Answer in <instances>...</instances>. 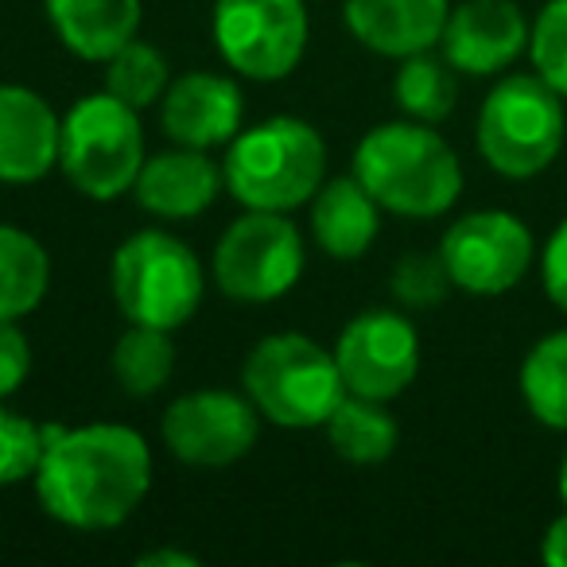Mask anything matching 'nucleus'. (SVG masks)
<instances>
[{"label":"nucleus","instance_id":"nucleus-4","mask_svg":"<svg viewBox=\"0 0 567 567\" xmlns=\"http://www.w3.org/2000/svg\"><path fill=\"white\" fill-rule=\"evenodd\" d=\"M245 393L260 416L280 427H323L347 396L331 350L303 334H268L245 358Z\"/></svg>","mask_w":567,"mask_h":567},{"label":"nucleus","instance_id":"nucleus-11","mask_svg":"<svg viewBox=\"0 0 567 567\" xmlns=\"http://www.w3.org/2000/svg\"><path fill=\"white\" fill-rule=\"evenodd\" d=\"M334 362L347 381V393L393 401L416 381L420 334L396 311H362L339 334Z\"/></svg>","mask_w":567,"mask_h":567},{"label":"nucleus","instance_id":"nucleus-20","mask_svg":"<svg viewBox=\"0 0 567 567\" xmlns=\"http://www.w3.org/2000/svg\"><path fill=\"white\" fill-rule=\"evenodd\" d=\"M327 443L334 447V455H342L347 463L370 466L393 455L401 427L385 412V401H370V396L347 393L339 401V409L327 416Z\"/></svg>","mask_w":567,"mask_h":567},{"label":"nucleus","instance_id":"nucleus-24","mask_svg":"<svg viewBox=\"0 0 567 567\" xmlns=\"http://www.w3.org/2000/svg\"><path fill=\"white\" fill-rule=\"evenodd\" d=\"M396 105L409 113L412 121H424V125H440L443 117H451L458 97V79L455 66L447 59H435L427 51L409 55L393 82Z\"/></svg>","mask_w":567,"mask_h":567},{"label":"nucleus","instance_id":"nucleus-5","mask_svg":"<svg viewBox=\"0 0 567 567\" xmlns=\"http://www.w3.org/2000/svg\"><path fill=\"white\" fill-rule=\"evenodd\" d=\"M110 288L128 323L175 331L203 303V265L179 237L141 229L113 252Z\"/></svg>","mask_w":567,"mask_h":567},{"label":"nucleus","instance_id":"nucleus-31","mask_svg":"<svg viewBox=\"0 0 567 567\" xmlns=\"http://www.w3.org/2000/svg\"><path fill=\"white\" fill-rule=\"evenodd\" d=\"M540 556H544V564H551V567H567V513L551 520Z\"/></svg>","mask_w":567,"mask_h":567},{"label":"nucleus","instance_id":"nucleus-9","mask_svg":"<svg viewBox=\"0 0 567 567\" xmlns=\"http://www.w3.org/2000/svg\"><path fill=\"white\" fill-rule=\"evenodd\" d=\"M214 40L245 79H288L308 51V9L303 0H218Z\"/></svg>","mask_w":567,"mask_h":567},{"label":"nucleus","instance_id":"nucleus-29","mask_svg":"<svg viewBox=\"0 0 567 567\" xmlns=\"http://www.w3.org/2000/svg\"><path fill=\"white\" fill-rule=\"evenodd\" d=\"M32 370V342L17 319H0V396H12Z\"/></svg>","mask_w":567,"mask_h":567},{"label":"nucleus","instance_id":"nucleus-18","mask_svg":"<svg viewBox=\"0 0 567 567\" xmlns=\"http://www.w3.org/2000/svg\"><path fill=\"white\" fill-rule=\"evenodd\" d=\"M59 40L90 63H110L141 28V0H48Z\"/></svg>","mask_w":567,"mask_h":567},{"label":"nucleus","instance_id":"nucleus-8","mask_svg":"<svg viewBox=\"0 0 567 567\" xmlns=\"http://www.w3.org/2000/svg\"><path fill=\"white\" fill-rule=\"evenodd\" d=\"M303 276V237L280 210H249L221 234L214 280L229 300L272 303Z\"/></svg>","mask_w":567,"mask_h":567},{"label":"nucleus","instance_id":"nucleus-26","mask_svg":"<svg viewBox=\"0 0 567 567\" xmlns=\"http://www.w3.org/2000/svg\"><path fill=\"white\" fill-rule=\"evenodd\" d=\"M393 296L404 308H435V303L447 300V292L455 288L447 265H443L440 252H409L393 265Z\"/></svg>","mask_w":567,"mask_h":567},{"label":"nucleus","instance_id":"nucleus-7","mask_svg":"<svg viewBox=\"0 0 567 567\" xmlns=\"http://www.w3.org/2000/svg\"><path fill=\"white\" fill-rule=\"evenodd\" d=\"M59 164L66 179L97 203L133 190L144 167V128L136 110L113 97L110 90L74 102L63 117Z\"/></svg>","mask_w":567,"mask_h":567},{"label":"nucleus","instance_id":"nucleus-32","mask_svg":"<svg viewBox=\"0 0 567 567\" xmlns=\"http://www.w3.org/2000/svg\"><path fill=\"white\" fill-rule=\"evenodd\" d=\"M141 564H144V567H159V564L195 567V564H198V556H190V551H179V548H164V551H144Z\"/></svg>","mask_w":567,"mask_h":567},{"label":"nucleus","instance_id":"nucleus-10","mask_svg":"<svg viewBox=\"0 0 567 567\" xmlns=\"http://www.w3.org/2000/svg\"><path fill=\"white\" fill-rule=\"evenodd\" d=\"M440 257L455 288L471 296H502L517 288L533 265V234L505 210H478L443 234Z\"/></svg>","mask_w":567,"mask_h":567},{"label":"nucleus","instance_id":"nucleus-15","mask_svg":"<svg viewBox=\"0 0 567 567\" xmlns=\"http://www.w3.org/2000/svg\"><path fill=\"white\" fill-rule=\"evenodd\" d=\"M63 121L28 86H0V183H35L59 164Z\"/></svg>","mask_w":567,"mask_h":567},{"label":"nucleus","instance_id":"nucleus-1","mask_svg":"<svg viewBox=\"0 0 567 567\" xmlns=\"http://www.w3.org/2000/svg\"><path fill=\"white\" fill-rule=\"evenodd\" d=\"M152 486V455L141 432L125 424H43L35 471L40 505L71 528H117Z\"/></svg>","mask_w":567,"mask_h":567},{"label":"nucleus","instance_id":"nucleus-23","mask_svg":"<svg viewBox=\"0 0 567 567\" xmlns=\"http://www.w3.org/2000/svg\"><path fill=\"white\" fill-rule=\"evenodd\" d=\"M113 378L125 393L133 396H152L172 381L175 373V347L172 331H159V327H141L133 323L113 347Z\"/></svg>","mask_w":567,"mask_h":567},{"label":"nucleus","instance_id":"nucleus-21","mask_svg":"<svg viewBox=\"0 0 567 567\" xmlns=\"http://www.w3.org/2000/svg\"><path fill=\"white\" fill-rule=\"evenodd\" d=\"M51 284L48 249L17 226H0V319H20L40 308Z\"/></svg>","mask_w":567,"mask_h":567},{"label":"nucleus","instance_id":"nucleus-19","mask_svg":"<svg viewBox=\"0 0 567 567\" xmlns=\"http://www.w3.org/2000/svg\"><path fill=\"white\" fill-rule=\"evenodd\" d=\"M378 203L362 183L331 179L311 198V234L319 249L339 260H358L373 241H378Z\"/></svg>","mask_w":567,"mask_h":567},{"label":"nucleus","instance_id":"nucleus-12","mask_svg":"<svg viewBox=\"0 0 567 567\" xmlns=\"http://www.w3.org/2000/svg\"><path fill=\"white\" fill-rule=\"evenodd\" d=\"M164 443L190 466H229L257 443V404L221 389L187 393L164 412Z\"/></svg>","mask_w":567,"mask_h":567},{"label":"nucleus","instance_id":"nucleus-28","mask_svg":"<svg viewBox=\"0 0 567 567\" xmlns=\"http://www.w3.org/2000/svg\"><path fill=\"white\" fill-rule=\"evenodd\" d=\"M43 458V424L0 409V486L35 478Z\"/></svg>","mask_w":567,"mask_h":567},{"label":"nucleus","instance_id":"nucleus-33","mask_svg":"<svg viewBox=\"0 0 567 567\" xmlns=\"http://www.w3.org/2000/svg\"><path fill=\"white\" fill-rule=\"evenodd\" d=\"M559 497H564V509H567V451H564V458H559Z\"/></svg>","mask_w":567,"mask_h":567},{"label":"nucleus","instance_id":"nucleus-25","mask_svg":"<svg viewBox=\"0 0 567 567\" xmlns=\"http://www.w3.org/2000/svg\"><path fill=\"white\" fill-rule=\"evenodd\" d=\"M105 90L113 97H121L125 105H133L136 113L148 110L152 102L167 94V63L152 43L128 40L117 55L110 59L105 71Z\"/></svg>","mask_w":567,"mask_h":567},{"label":"nucleus","instance_id":"nucleus-30","mask_svg":"<svg viewBox=\"0 0 567 567\" xmlns=\"http://www.w3.org/2000/svg\"><path fill=\"white\" fill-rule=\"evenodd\" d=\"M540 268H544V292H548V300L567 316V218L559 221L556 234L544 245Z\"/></svg>","mask_w":567,"mask_h":567},{"label":"nucleus","instance_id":"nucleus-13","mask_svg":"<svg viewBox=\"0 0 567 567\" xmlns=\"http://www.w3.org/2000/svg\"><path fill=\"white\" fill-rule=\"evenodd\" d=\"M443 59L455 71L486 79L513 63L528 43V24L513 0H466L443 28Z\"/></svg>","mask_w":567,"mask_h":567},{"label":"nucleus","instance_id":"nucleus-2","mask_svg":"<svg viewBox=\"0 0 567 567\" xmlns=\"http://www.w3.org/2000/svg\"><path fill=\"white\" fill-rule=\"evenodd\" d=\"M354 179L373 203L404 218H435L463 195V167L451 144L424 121H393L362 136Z\"/></svg>","mask_w":567,"mask_h":567},{"label":"nucleus","instance_id":"nucleus-14","mask_svg":"<svg viewBox=\"0 0 567 567\" xmlns=\"http://www.w3.org/2000/svg\"><path fill=\"white\" fill-rule=\"evenodd\" d=\"M241 90L221 74H183L164 94V133L183 148H218L241 133Z\"/></svg>","mask_w":567,"mask_h":567},{"label":"nucleus","instance_id":"nucleus-16","mask_svg":"<svg viewBox=\"0 0 567 567\" xmlns=\"http://www.w3.org/2000/svg\"><path fill=\"white\" fill-rule=\"evenodd\" d=\"M447 17V0H347L354 40L389 59L432 51L443 40Z\"/></svg>","mask_w":567,"mask_h":567},{"label":"nucleus","instance_id":"nucleus-3","mask_svg":"<svg viewBox=\"0 0 567 567\" xmlns=\"http://www.w3.org/2000/svg\"><path fill=\"white\" fill-rule=\"evenodd\" d=\"M327 144L308 121L268 117L229 141L221 179L249 210H296L323 187Z\"/></svg>","mask_w":567,"mask_h":567},{"label":"nucleus","instance_id":"nucleus-17","mask_svg":"<svg viewBox=\"0 0 567 567\" xmlns=\"http://www.w3.org/2000/svg\"><path fill=\"white\" fill-rule=\"evenodd\" d=\"M221 172L203 148H175L144 159L141 175L133 183V195L141 210L156 218H195L214 203L221 187Z\"/></svg>","mask_w":567,"mask_h":567},{"label":"nucleus","instance_id":"nucleus-27","mask_svg":"<svg viewBox=\"0 0 567 567\" xmlns=\"http://www.w3.org/2000/svg\"><path fill=\"white\" fill-rule=\"evenodd\" d=\"M528 51H533L536 74L567 97V0H548L528 32Z\"/></svg>","mask_w":567,"mask_h":567},{"label":"nucleus","instance_id":"nucleus-6","mask_svg":"<svg viewBox=\"0 0 567 567\" xmlns=\"http://www.w3.org/2000/svg\"><path fill=\"white\" fill-rule=\"evenodd\" d=\"M564 97L540 74L502 79L478 113V152L505 179H533L564 148Z\"/></svg>","mask_w":567,"mask_h":567},{"label":"nucleus","instance_id":"nucleus-22","mask_svg":"<svg viewBox=\"0 0 567 567\" xmlns=\"http://www.w3.org/2000/svg\"><path fill=\"white\" fill-rule=\"evenodd\" d=\"M520 396L551 432H567V331H556L528 350L520 365Z\"/></svg>","mask_w":567,"mask_h":567}]
</instances>
